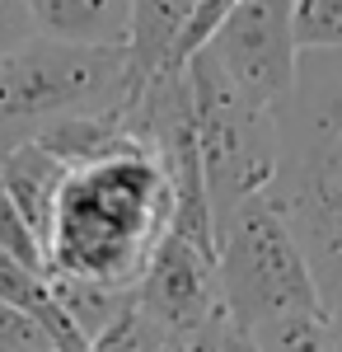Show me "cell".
I'll use <instances>...</instances> for the list:
<instances>
[{
    "label": "cell",
    "mask_w": 342,
    "mask_h": 352,
    "mask_svg": "<svg viewBox=\"0 0 342 352\" xmlns=\"http://www.w3.org/2000/svg\"><path fill=\"white\" fill-rule=\"evenodd\" d=\"M169 221L174 184L146 146L71 164L56 192L47 272L99 282L113 292H136Z\"/></svg>",
    "instance_id": "cell-1"
},
{
    "label": "cell",
    "mask_w": 342,
    "mask_h": 352,
    "mask_svg": "<svg viewBox=\"0 0 342 352\" xmlns=\"http://www.w3.org/2000/svg\"><path fill=\"white\" fill-rule=\"evenodd\" d=\"M263 197L305 249L323 305H342V47H300L277 104V169Z\"/></svg>",
    "instance_id": "cell-2"
},
{
    "label": "cell",
    "mask_w": 342,
    "mask_h": 352,
    "mask_svg": "<svg viewBox=\"0 0 342 352\" xmlns=\"http://www.w3.org/2000/svg\"><path fill=\"white\" fill-rule=\"evenodd\" d=\"M132 94L127 43H76L33 33L0 56V155L19 141H33L56 118L117 109Z\"/></svg>",
    "instance_id": "cell-3"
},
{
    "label": "cell",
    "mask_w": 342,
    "mask_h": 352,
    "mask_svg": "<svg viewBox=\"0 0 342 352\" xmlns=\"http://www.w3.org/2000/svg\"><path fill=\"white\" fill-rule=\"evenodd\" d=\"M216 268H220L225 315L249 333L277 324V320H290V315L328 310L295 230L263 192L239 202L216 226Z\"/></svg>",
    "instance_id": "cell-4"
},
{
    "label": "cell",
    "mask_w": 342,
    "mask_h": 352,
    "mask_svg": "<svg viewBox=\"0 0 342 352\" xmlns=\"http://www.w3.org/2000/svg\"><path fill=\"white\" fill-rule=\"evenodd\" d=\"M183 71L187 94H192V127H197L211 217L220 226L239 202L258 197L277 169V109L244 94L207 47L187 56Z\"/></svg>",
    "instance_id": "cell-5"
},
{
    "label": "cell",
    "mask_w": 342,
    "mask_h": 352,
    "mask_svg": "<svg viewBox=\"0 0 342 352\" xmlns=\"http://www.w3.org/2000/svg\"><path fill=\"white\" fill-rule=\"evenodd\" d=\"M202 47L230 71V80L244 94L277 109L286 99L290 80H295V61H300L295 0H235Z\"/></svg>",
    "instance_id": "cell-6"
},
{
    "label": "cell",
    "mask_w": 342,
    "mask_h": 352,
    "mask_svg": "<svg viewBox=\"0 0 342 352\" xmlns=\"http://www.w3.org/2000/svg\"><path fill=\"white\" fill-rule=\"evenodd\" d=\"M136 305L155 320L164 333H179L220 315V268H216V249L179 235L174 226L159 235L150 263L136 282Z\"/></svg>",
    "instance_id": "cell-7"
},
{
    "label": "cell",
    "mask_w": 342,
    "mask_h": 352,
    "mask_svg": "<svg viewBox=\"0 0 342 352\" xmlns=\"http://www.w3.org/2000/svg\"><path fill=\"white\" fill-rule=\"evenodd\" d=\"M66 174H71V164L56 160L47 146H38V141H19V146H10L5 155H0V184L5 192L19 202V212L28 217V226L38 230V240L47 244L52 235V217H56V192L66 184Z\"/></svg>",
    "instance_id": "cell-8"
},
{
    "label": "cell",
    "mask_w": 342,
    "mask_h": 352,
    "mask_svg": "<svg viewBox=\"0 0 342 352\" xmlns=\"http://www.w3.org/2000/svg\"><path fill=\"white\" fill-rule=\"evenodd\" d=\"M192 10L197 0H132V33H127L132 89H141L164 66H179V43Z\"/></svg>",
    "instance_id": "cell-9"
},
{
    "label": "cell",
    "mask_w": 342,
    "mask_h": 352,
    "mask_svg": "<svg viewBox=\"0 0 342 352\" xmlns=\"http://www.w3.org/2000/svg\"><path fill=\"white\" fill-rule=\"evenodd\" d=\"M38 33L76 38V43H127L132 0H28Z\"/></svg>",
    "instance_id": "cell-10"
},
{
    "label": "cell",
    "mask_w": 342,
    "mask_h": 352,
    "mask_svg": "<svg viewBox=\"0 0 342 352\" xmlns=\"http://www.w3.org/2000/svg\"><path fill=\"white\" fill-rule=\"evenodd\" d=\"M169 333L136 305V292H132V300L108 320L89 343H84V352H159V343H164Z\"/></svg>",
    "instance_id": "cell-11"
},
{
    "label": "cell",
    "mask_w": 342,
    "mask_h": 352,
    "mask_svg": "<svg viewBox=\"0 0 342 352\" xmlns=\"http://www.w3.org/2000/svg\"><path fill=\"white\" fill-rule=\"evenodd\" d=\"M323 315H290V320H277V324L258 329L253 338H258L263 352H333L328 329H323Z\"/></svg>",
    "instance_id": "cell-12"
},
{
    "label": "cell",
    "mask_w": 342,
    "mask_h": 352,
    "mask_svg": "<svg viewBox=\"0 0 342 352\" xmlns=\"http://www.w3.org/2000/svg\"><path fill=\"white\" fill-rule=\"evenodd\" d=\"M0 244H5L14 258H24L28 268L47 272V244L38 240V230L28 226V217L19 212V202L5 192V184H0Z\"/></svg>",
    "instance_id": "cell-13"
},
{
    "label": "cell",
    "mask_w": 342,
    "mask_h": 352,
    "mask_svg": "<svg viewBox=\"0 0 342 352\" xmlns=\"http://www.w3.org/2000/svg\"><path fill=\"white\" fill-rule=\"evenodd\" d=\"M300 47H342V0H295Z\"/></svg>",
    "instance_id": "cell-14"
},
{
    "label": "cell",
    "mask_w": 342,
    "mask_h": 352,
    "mask_svg": "<svg viewBox=\"0 0 342 352\" xmlns=\"http://www.w3.org/2000/svg\"><path fill=\"white\" fill-rule=\"evenodd\" d=\"M225 324H230V315L220 310V315H211V320H202V324L169 333V338L159 343V352H216V348H220V333H225Z\"/></svg>",
    "instance_id": "cell-15"
},
{
    "label": "cell",
    "mask_w": 342,
    "mask_h": 352,
    "mask_svg": "<svg viewBox=\"0 0 342 352\" xmlns=\"http://www.w3.org/2000/svg\"><path fill=\"white\" fill-rule=\"evenodd\" d=\"M38 33V19H33V5L28 0H0V56L10 47H19Z\"/></svg>",
    "instance_id": "cell-16"
},
{
    "label": "cell",
    "mask_w": 342,
    "mask_h": 352,
    "mask_svg": "<svg viewBox=\"0 0 342 352\" xmlns=\"http://www.w3.org/2000/svg\"><path fill=\"white\" fill-rule=\"evenodd\" d=\"M216 352H263V348H258V338H253L244 324H235V320H230V324H225V333H220V348H216Z\"/></svg>",
    "instance_id": "cell-17"
}]
</instances>
